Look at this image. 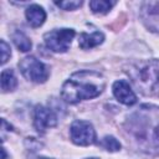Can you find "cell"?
<instances>
[{
    "label": "cell",
    "instance_id": "obj_1",
    "mask_svg": "<svg viewBox=\"0 0 159 159\" xmlns=\"http://www.w3.org/2000/svg\"><path fill=\"white\" fill-rule=\"evenodd\" d=\"M104 77L99 72L81 70L75 72L63 83L61 96L67 103H77L82 99H91L99 96L104 89Z\"/></svg>",
    "mask_w": 159,
    "mask_h": 159
},
{
    "label": "cell",
    "instance_id": "obj_2",
    "mask_svg": "<svg viewBox=\"0 0 159 159\" xmlns=\"http://www.w3.org/2000/svg\"><path fill=\"white\" fill-rule=\"evenodd\" d=\"M133 84L143 94L150 96L159 91V61H139L127 71Z\"/></svg>",
    "mask_w": 159,
    "mask_h": 159
},
{
    "label": "cell",
    "instance_id": "obj_3",
    "mask_svg": "<svg viewBox=\"0 0 159 159\" xmlns=\"http://www.w3.org/2000/svg\"><path fill=\"white\" fill-rule=\"evenodd\" d=\"M19 68L22 76L32 82L42 83L48 78L47 67L34 56H26L19 62Z\"/></svg>",
    "mask_w": 159,
    "mask_h": 159
},
{
    "label": "cell",
    "instance_id": "obj_4",
    "mask_svg": "<svg viewBox=\"0 0 159 159\" xmlns=\"http://www.w3.org/2000/svg\"><path fill=\"white\" fill-rule=\"evenodd\" d=\"M76 32L72 29H56L46 32L43 36L46 46L53 52H66L70 48Z\"/></svg>",
    "mask_w": 159,
    "mask_h": 159
},
{
    "label": "cell",
    "instance_id": "obj_5",
    "mask_svg": "<svg viewBox=\"0 0 159 159\" xmlns=\"http://www.w3.org/2000/svg\"><path fill=\"white\" fill-rule=\"evenodd\" d=\"M71 140L77 145H91L96 142V132L93 125L87 120H75L70 128Z\"/></svg>",
    "mask_w": 159,
    "mask_h": 159
},
{
    "label": "cell",
    "instance_id": "obj_6",
    "mask_svg": "<svg viewBox=\"0 0 159 159\" xmlns=\"http://www.w3.org/2000/svg\"><path fill=\"white\" fill-rule=\"evenodd\" d=\"M57 124V117L52 109L43 106H36L34 109V125L36 130L41 134L46 132L47 128L55 127Z\"/></svg>",
    "mask_w": 159,
    "mask_h": 159
},
{
    "label": "cell",
    "instance_id": "obj_7",
    "mask_svg": "<svg viewBox=\"0 0 159 159\" xmlns=\"http://www.w3.org/2000/svg\"><path fill=\"white\" fill-rule=\"evenodd\" d=\"M113 94L114 97L123 104L125 106H132L137 102V96L135 93L133 92V89L130 88L129 83L124 80H119V81H116L113 83Z\"/></svg>",
    "mask_w": 159,
    "mask_h": 159
},
{
    "label": "cell",
    "instance_id": "obj_8",
    "mask_svg": "<svg viewBox=\"0 0 159 159\" xmlns=\"http://www.w3.org/2000/svg\"><path fill=\"white\" fill-rule=\"evenodd\" d=\"M26 19L32 27H39L45 22L46 12L40 5L32 4L26 9Z\"/></svg>",
    "mask_w": 159,
    "mask_h": 159
},
{
    "label": "cell",
    "instance_id": "obj_9",
    "mask_svg": "<svg viewBox=\"0 0 159 159\" xmlns=\"http://www.w3.org/2000/svg\"><path fill=\"white\" fill-rule=\"evenodd\" d=\"M104 40V35L99 31H96V32H92L91 35L89 34H81L80 35V40H78V45L83 50H87V48H92V47H96L98 45H101Z\"/></svg>",
    "mask_w": 159,
    "mask_h": 159
},
{
    "label": "cell",
    "instance_id": "obj_10",
    "mask_svg": "<svg viewBox=\"0 0 159 159\" xmlns=\"http://www.w3.org/2000/svg\"><path fill=\"white\" fill-rule=\"evenodd\" d=\"M12 41L16 45V47L19 48V51H22V52H27L31 50V41L30 39L21 31L16 30L14 34H12Z\"/></svg>",
    "mask_w": 159,
    "mask_h": 159
},
{
    "label": "cell",
    "instance_id": "obj_11",
    "mask_svg": "<svg viewBox=\"0 0 159 159\" xmlns=\"http://www.w3.org/2000/svg\"><path fill=\"white\" fill-rule=\"evenodd\" d=\"M17 84V81H16V77L14 75V71L7 68V70H4L1 72V88L4 92L6 91H12Z\"/></svg>",
    "mask_w": 159,
    "mask_h": 159
},
{
    "label": "cell",
    "instance_id": "obj_12",
    "mask_svg": "<svg viewBox=\"0 0 159 159\" xmlns=\"http://www.w3.org/2000/svg\"><path fill=\"white\" fill-rule=\"evenodd\" d=\"M114 1H107V0H92L89 1V7L94 14H106L108 12L112 6L114 5Z\"/></svg>",
    "mask_w": 159,
    "mask_h": 159
},
{
    "label": "cell",
    "instance_id": "obj_13",
    "mask_svg": "<svg viewBox=\"0 0 159 159\" xmlns=\"http://www.w3.org/2000/svg\"><path fill=\"white\" fill-rule=\"evenodd\" d=\"M101 147L104 148L106 150H109V152H117L120 149V143L112 135H107L102 139L101 142Z\"/></svg>",
    "mask_w": 159,
    "mask_h": 159
},
{
    "label": "cell",
    "instance_id": "obj_14",
    "mask_svg": "<svg viewBox=\"0 0 159 159\" xmlns=\"http://www.w3.org/2000/svg\"><path fill=\"white\" fill-rule=\"evenodd\" d=\"M55 4L63 10H76L82 5V1H56Z\"/></svg>",
    "mask_w": 159,
    "mask_h": 159
},
{
    "label": "cell",
    "instance_id": "obj_15",
    "mask_svg": "<svg viewBox=\"0 0 159 159\" xmlns=\"http://www.w3.org/2000/svg\"><path fill=\"white\" fill-rule=\"evenodd\" d=\"M150 143L155 149H159V123L152 128L150 132Z\"/></svg>",
    "mask_w": 159,
    "mask_h": 159
},
{
    "label": "cell",
    "instance_id": "obj_16",
    "mask_svg": "<svg viewBox=\"0 0 159 159\" xmlns=\"http://www.w3.org/2000/svg\"><path fill=\"white\" fill-rule=\"evenodd\" d=\"M0 43H1V63L4 65L7 61V58L11 56V51H10V46L4 40H1Z\"/></svg>",
    "mask_w": 159,
    "mask_h": 159
},
{
    "label": "cell",
    "instance_id": "obj_17",
    "mask_svg": "<svg viewBox=\"0 0 159 159\" xmlns=\"http://www.w3.org/2000/svg\"><path fill=\"white\" fill-rule=\"evenodd\" d=\"M87 159H98V158H87Z\"/></svg>",
    "mask_w": 159,
    "mask_h": 159
}]
</instances>
